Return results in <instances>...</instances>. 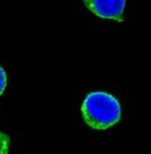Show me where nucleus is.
<instances>
[{
    "label": "nucleus",
    "mask_w": 151,
    "mask_h": 154,
    "mask_svg": "<svg viewBox=\"0 0 151 154\" xmlns=\"http://www.w3.org/2000/svg\"><path fill=\"white\" fill-rule=\"evenodd\" d=\"M82 114L92 129L105 130L121 119V104L118 99L105 92L88 94L82 104Z\"/></svg>",
    "instance_id": "obj_1"
},
{
    "label": "nucleus",
    "mask_w": 151,
    "mask_h": 154,
    "mask_svg": "<svg viewBox=\"0 0 151 154\" xmlns=\"http://www.w3.org/2000/svg\"><path fill=\"white\" fill-rule=\"evenodd\" d=\"M90 11L101 19L124 20V10L126 0H83Z\"/></svg>",
    "instance_id": "obj_2"
},
{
    "label": "nucleus",
    "mask_w": 151,
    "mask_h": 154,
    "mask_svg": "<svg viewBox=\"0 0 151 154\" xmlns=\"http://www.w3.org/2000/svg\"><path fill=\"white\" fill-rule=\"evenodd\" d=\"M10 138L8 135L0 132V154H7L8 152Z\"/></svg>",
    "instance_id": "obj_3"
},
{
    "label": "nucleus",
    "mask_w": 151,
    "mask_h": 154,
    "mask_svg": "<svg viewBox=\"0 0 151 154\" xmlns=\"http://www.w3.org/2000/svg\"><path fill=\"white\" fill-rule=\"evenodd\" d=\"M7 80H6V74H5L4 69L0 66V96L3 94L5 88H6Z\"/></svg>",
    "instance_id": "obj_4"
}]
</instances>
